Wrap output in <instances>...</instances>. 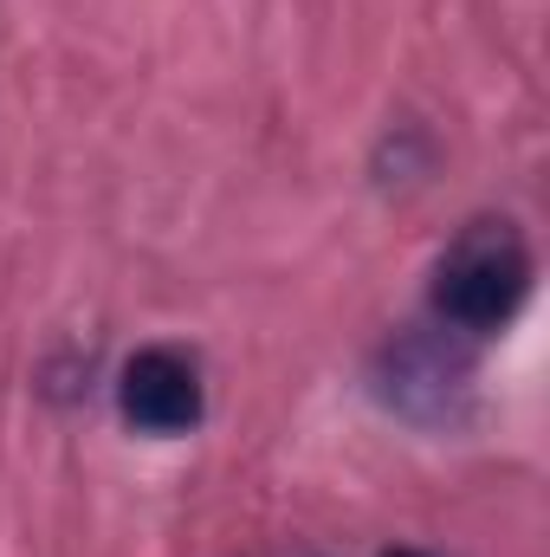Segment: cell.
<instances>
[{
    "label": "cell",
    "mask_w": 550,
    "mask_h": 557,
    "mask_svg": "<svg viewBox=\"0 0 550 557\" xmlns=\"http://www.w3.org/2000/svg\"><path fill=\"white\" fill-rule=\"evenodd\" d=\"M389 557H427V552H389Z\"/></svg>",
    "instance_id": "obj_4"
},
{
    "label": "cell",
    "mask_w": 550,
    "mask_h": 557,
    "mask_svg": "<svg viewBox=\"0 0 550 557\" xmlns=\"http://www.w3.org/2000/svg\"><path fill=\"white\" fill-rule=\"evenodd\" d=\"M201 403H208V396H201L195 357L155 344V350H137V357L124 363L117 409H124V421L142 428V434H188V428L201 421Z\"/></svg>",
    "instance_id": "obj_2"
},
{
    "label": "cell",
    "mask_w": 550,
    "mask_h": 557,
    "mask_svg": "<svg viewBox=\"0 0 550 557\" xmlns=\"http://www.w3.org/2000/svg\"><path fill=\"white\" fill-rule=\"evenodd\" d=\"M532 292V247L512 221H473L434 267V318L460 337L505 331Z\"/></svg>",
    "instance_id": "obj_1"
},
{
    "label": "cell",
    "mask_w": 550,
    "mask_h": 557,
    "mask_svg": "<svg viewBox=\"0 0 550 557\" xmlns=\"http://www.w3.org/2000/svg\"><path fill=\"white\" fill-rule=\"evenodd\" d=\"M466 389V357L447 350L440 337L427 331H409L402 344H389L383 357V396L414 421H440L453 409V396Z\"/></svg>",
    "instance_id": "obj_3"
}]
</instances>
